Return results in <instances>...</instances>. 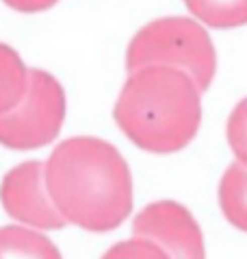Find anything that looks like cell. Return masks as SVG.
I'll use <instances>...</instances> for the list:
<instances>
[{
    "label": "cell",
    "mask_w": 247,
    "mask_h": 259,
    "mask_svg": "<svg viewBox=\"0 0 247 259\" xmlns=\"http://www.w3.org/2000/svg\"><path fill=\"white\" fill-rule=\"evenodd\" d=\"M46 181L70 225L87 231L117 229L133 211V177L121 153L98 138H70L52 150Z\"/></svg>",
    "instance_id": "1"
},
{
    "label": "cell",
    "mask_w": 247,
    "mask_h": 259,
    "mask_svg": "<svg viewBox=\"0 0 247 259\" xmlns=\"http://www.w3.org/2000/svg\"><path fill=\"white\" fill-rule=\"evenodd\" d=\"M202 90L182 70L148 66L130 72L115 105V122L148 153H176L202 122Z\"/></svg>",
    "instance_id": "2"
},
{
    "label": "cell",
    "mask_w": 247,
    "mask_h": 259,
    "mask_svg": "<svg viewBox=\"0 0 247 259\" xmlns=\"http://www.w3.org/2000/svg\"><path fill=\"white\" fill-rule=\"evenodd\" d=\"M167 66L187 72L202 92L208 90L217 70V55L204 26L189 18H163L145 24L126 50L128 72Z\"/></svg>",
    "instance_id": "3"
},
{
    "label": "cell",
    "mask_w": 247,
    "mask_h": 259,
    "mask_svg": "<svg viewBox=\"0 0 247 259\" xmlns=\"http://www.w3.org/2000/svg\"><path fill=\"white\" fill-rule=\"evenodd\" d=\"M65 120V92L52 74L28 72V88L16 109L0 116V144L13 150L46 146Z\"/></svg>",
    "instance_id": "4"
},
{
    "label": "cell",
    "mask_w": 247,
    "mask_h": 259,
    "mask_svg": "<svg viewBox=\"0 0 247 259\" xmlns=\"http://www.w3.org/2000/svg\"><path fill=\"white\" fill-rule=\"evenodd\" d=\"M0 200L13 220L33 229H61L68 225L54 205L46 181V163L24 161L7 172L0 185Z\"/></svg>",
    "instance_id": "5"
},
{
    "label": "cell",
    "mask_w": 247,
    "mask_h": 259,
    "mask_svg": "<svg viewBox=\"0 0 247 259\" xmlns=\"http://www.w3.org/2000/svg\"><path fill=\"white\" fill-rule=\"evenodd\" d=\"M133 235L156 242L169 259H206L200 225L187 207L173 200H156L139 211Z\"/></svg>",
    "instance_id": "6"
},
{
    "label": "cell",
    "mask_w": 247,
    "mask_h": 259,
    "mask_svg": "<svg viewBox=\"0 0 247 259\" xmlns=\"http://www.w3.org/2000/svg\"><path fill=\"white\" fill-rule=\"evenodd\" d=\"M0 259H63L59 248L33 227H0Z\"/></svg>",
    "instance_id": "7"
},
{
    "label": "cell",
    "mask_w": 247,
    "mask_h": 259,
    "mask_svg": "<svg viewBox=\"0 0 247 259\" xmlns=\"http://www.w3.org/2000/svg\"><path fill=\"white\" fill-rule=\"evenodd\" d=\"M219 205L232 227L247 233V165L234 161L228 165L219 183Z\"/></svg>",
    "instance_id": "8"
},
{
    "label": "cell",
    "mask_w": 247,
    "mask_h": 259,
    "mask_svg": "<svg viewBox=\"0 0 247 259\" xmlns=\"http://www.w3.org/2000/svg\"><path fill=\"white\" fill-rule=\"evenodd\" d=\"M28 72L24 61L11 46L0 44V116L20 105L28 88Z\"/></svg>",
    "instance_id": "9"
},
{
    "label": "cell",
    "mask_w": 247,
    "mask_h": 259,
    "mask_svg": "<svg viewBox=\"0 0 247 259\" xmlns=\"http://www.w3.org/2000/svg\"><path fill=\"white\" fill-rule=\"evenodd\" d=\"M187 9L213 28L247 24V0H184Z\"/></svg>",
    "instance_id": "10"
},
{
    "label": "cell",
    "mask_w": 247,
    "mask_h": 259,
    "mask_svg": "<svg viewBox=\"0 0 247 259\" xmlns=\"http://www.w3.org/2000/svg\"><path fill=\"white\" fill-rule=\"evenodd\" d=\"M102 259H169V255L148 237L133 235L130 240L115 244L102 255Z\"/></svg>",
    "instance_id": "11"
},
{
    "label": "cell",
    "mask_w": 247,
    "mask_h": 259,
    "mask_svg": "<svg viewBox=\"0 0 247 259\" xmlns=\"http://www.w3.org/2000/svg\"><path fill=\"white\" fill-rule=\"evenodd\" d=\"M226 135L232 153L236 155V161L247 165V98H243L230 113Z\"/></svg>",
    "instance_id": "12"
},
{
    "label": "cell",
    "mask_w": 247,
    "mask_h": 259,
    "mask_svg": "<svg viewBox=\"0 0 247 259\" xmlns=\"http://www.w3.org/2000/svg\"><path fill=\"white\" fill-rule=\"evenodd\" d=\"M7 7L22 13H35V11H46L52 5H56L59 0H3Z\"/></svg>",
    "instance_id": "13"
}]
</instances>
